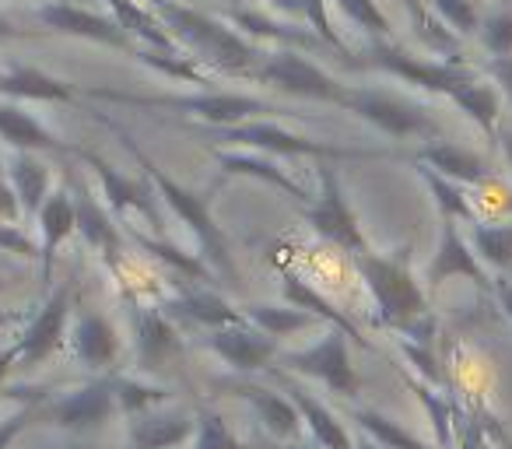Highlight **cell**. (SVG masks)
<instances>
[{
    "label": "cell",
    "instance_id": "cell-1",
    "mask_svg": "<svg viewBox=\"0 0 512 449\" xmlns=\"http://www.w3.org/2000/svg\"><path fill=\"white\" fill-rule=\"evenodd\" d=\"M155 11L165 22V29L172 32V39L186 46L200 67L249 78L256 67L264 64V46L235 32L221 18H211L197 8H186V4H172V0H155Z\"/></svg>",
    "mask_w": 512,
    "mask_h": 449
},
{
    "label": "cell",
    "instance_id": "cell-2",
    "mask_svg": "<svg viewBox=\"0 0 512 449\" xmlns=\"http://www.w3.org/2000/svg\"><path fill=\"white\" fill-rule=\"evenodd\" d=\"M355 267L362 274L365 288L376 299L379 320L393 330L404 334H421V323L428 316V295L421 288V281H414L411 267H407V250L397 253H376L365 246L362 253H355Z\"/></svg>",
    "mask_w": 512,
    "mask_h": 449
},
{
    "label": "cell",
    "instance_id": "cell-3",
    "mask_svg": "<svg viewBox=\"0 0 512 449\" xmlns=\"http://www.w3.org/2000/svg\"><path fill=\"white\" fill-rule=\"evenodd\" d=\"M214 141L242 144V148H256V151H267V155H281V158H316V162H369V158H404V151H390V148H348V144L313 141V137L292 134V130L278 127V123H264V120H246V123H232V127H214Z\"/></svg>",
    "mask_w": 512,
    "mask_h": 449
},
{
    "label": "cell",
    "instance_id": "cell-4",
    "mask_svg": "<svg viewBox=\"0 0 512 449\" xmlns=\"http://www.w3.org/2000/svg\"><path fill=\"white\" fill-rule=\"evenodd\" d=\"M351 67H362V71H383L390 78H400L404 85H414L421 92L432 95H453L456 88L470 85L481 74L474 67L460 64V60H425L407 53L404 46H397L393 39H372L362 50V57L351 53L348 57Z\"/></svg>",
    "mask_w": 512,
    "mask_h": 449
},
{
    "label": "cell",
    "instance_id": "cell-5",
    "mask_svg": "<svg viewBox=\"0 0 512 449\" xmlns=\"http://www.w3.org/2000/svg\"><path fill=\"white\" fill-rule=\"evenodd\" d=\"M134 148V144H130ZM137 162L148 169V176L158 183V193H162L165 200H169V207L179 214V218L186 221L193 229V236H197L200 243V260H204L207 267H211L214 274H221V278L232 281L235 278V260H232V246H228V236L225 229H221L218 221H214L211 214V200L200 197V193H190L186 186H179L176 179H169L162 169H158L155 162H151L148 155H144L141 148H134Z\"/></svg>",
    "mask_w": 512,
    "mask_h": 449
},
{
    "label": "cell",
    "instance_id": "cell-6",
    "mask_svg": "<svg viewBox=\"0 0 512 449\" xmlns=\"http://www.w3.org/2000/svg\"><path fill=\"white\" fill-rule=\"evenodd\" d=\"M306 221L316 236H323L327 243H334L337 250H344L348 257L365 250V236L362 225H358V214L348 200V190H344L341 172L330 162H320V193L309 200L306 207Z\"/></svg>",
    "mask_w": 512,
    "mask_h": 449
},
{
    "label": "cell",
    "instance_id": "cell-7",
    "mask_svg": "<svg viewBox=\"0 0 512 449\" xmlns=\"http://www.w3.org/2000/svg\"><path fill=\"white\" fill-rule=\"evenodd\" d=\"M337 106L348 109V113H355L358 120H365L369 127H376L379 134H386V137H404V141H407V137H432V134H439L435 120L421 106L400 99V95L376 92V88H351V85H344Z\"/></svg>",
    "mask_w": 512,
    "mask_h": 449
},
{
    "label": "cell",
    "instance_id": "cell-8",
    "mask_svg": "<svg viewBox=\"0 0 512 449\" xmlns=\"http://www.w3.org/2000/svg\"><path fill=\"white\" fill-rule=\"evenodd\" d=\"M120 102H137V106H162L179 109L197 120L211 123V127H232V123H246L253 116H285L278 102L256 99V95H235V92H197V95H151V99H134V95H116Z\"/></svg>",
    "mask_w": 512,
    "mask_h": 449
},
{
    "label": "cell",
    "instance_id": "cell-9",
    "mask_svg": "<svg viewBox=\"0 0 512 449\" xmlns=\"http://www.w3.org/2000/svg\"><path fill=\"white\" fill-rule=\"evenodd\" d=\"M249 78L260 81V85L278 88V92H285V95H295V99L334 102V106H337V99H341V92H344L341 81H337L334 74L323 71L320 64H313V60H309L302 50L267 53L264 64L256 67Z\"/></svg>",
    "mask_w": 512,
    "mask_h": 449
},
{
    "label": "cell",
    "instance_id": "cell-10",
    "mask_svg": "<svg viewBox=\"0 0 512 449\" xmlns=\"http://www.w3.org/2000/svg\"><path fill=\"white\" fill-rule=\"evenodd\" d=\"M288 372H302L309 379H320L323 386H330L341 397H355L358 393V372L351 365L348 355V337L341 330H330L327 337H320L316 344L302 351H288L285 355Z\"/></svg>",
    "mask_w": 512,
    "mask_h": 449
},
{
    "label": "cell",
    "instance_id": "cell-11",
    "mask_svg": "<svg viewBox=\"0 0 512 449\" xmlns=\"http://www.w3.org/2000/svg\"><path fill=\"white\" fill-rule=\"evenodd\" d=\"M453 278L474 281V285L481 288V292H488V295H491V288H495V278L484 271V264L477 260L474 246H470L467 239L460 236L456 221L453 218H442L439 250H435L432 264L425 267V285L428 288H439V285H446V281H453Z\"/></svg>",
    "mask_w": 512,
    "mask_h": 449
},
{
    "label": "cell",
    "instance_id": "cell-12",
    "mask_svg": "<svg viewBox=\"0 0 512 449\" xmlns=\"http://www.w3.org/2000/svg\"><path fill=\"white\" fill-rule=\"evenodd\" d=\"M207 348L221 358L225 365L239 372H260L274 362L278 355V341L267 337L264 330H256L253 323H228V327H214L207 337Z\"/></svg>",
    "mask_w": 512,
    "mask_h": 449
},
{
    "label": "cell",
    "instance_id": "cell-13",
    "mask_svg": "<svg viewBox=\"0 0 512 449\" xmlns=\"http://www.w3.org/2000/svg\"><path fill=\"white\" fill-rule=\"evenodd\" d=\"M267 372L278 379L281 393L295 404V411H299V418L309 425V432H313V439L320 442V449H355V439H351L348 428L334 418V411H330L327 404H320V400H316L302 383H295L288 372L274 369V365H267Z\"/></svg>",
    "mask_w": 512,
    "mask_h": 449
},
{
    "label": "cell",
    "instance_id": "cell-14",
    "mask_svg": "<svg viewBox=\"0 0 512 449\" xmlns=\"http://www.w3.org/2000/svg\"><path fill=\"white\" fill-rule=\"evenodd\" d=\"M221 390H228L232 397H242L256 407V414L264 418L267 432L274 435L278 442H292L302 428V418L295 411V404L285 397V393L271 390V386H260V383H246V379H221Z\"/></svg>",
    "mask_w": 512,
    "mask_h": 449
},
{
    "label": "cell",
    "instance_id": "cell-15",
    "mask_svg": "<svg viewBox=\"0 0 512 449\" xmlns=\"http://www.w3.org/2000/svg\"><path fill=\"white\" fill-rule=\"evenodd\" d=\"M228 25H235V32H242L246 39L260 43V39H271V43H281L288 50H323V39L316 36L309 25H281L274 18L260 15V11H249L246 4L242 8H228L225 15Z\"/></svg>",
    "mask_w": 512,
    "mask_h": 449
},
{
    "label": "cell",
    "instance_id": "cell-16",
    "mask_svg": "<svg viewBox=\"0 0 512 449\" xmlns=\"http://www.w3.org/2000/svg\"><path fill=\"white\" fill-rule=\"evenodd\" d=\"M411 162L418 165H428L432 172L439 176L453 179L460 186H481L491 179V169L484 165V158H477L474 151L460 148V144H446V141H435V144H425L418 148L414 155H407Z\"/></svg>",
    "mask_w": 512,
    "mask_h": 449
},
{
    "label": "cell",
    "instance_id": "cell-17",
    "mask_svg": "<svg viewBox=\"0 0 512 449\" xmlns=\"http://www.w3.org/2000/svg\"><path fill=\"white\" fill-rule=\"evenodd\" d=\"M214 162L228 172V176H249V179H264L271 183L274 190H281L285 197H292L295 204L306 207L313 200V193L306 190L302 183H295L285 169H281L274 158H260V155H246V151H228V148H218L214 151Z\"/></svg>",
    "mask_w": 512,
    "mask_h": 449
},
{
    "label": "cell",
    "instance_id": "cell-18",
    "mask_svg": "<svg viewBox=\"0 0 512 449\" xmlns=\"http://www.w3.org/2000/svg\"><path fill=\"white\" fill-rule=\"evenodd\" d=\"M193 435V418L183 411H151L130 421L134 449H172Z\"/></svg>",
    "mask_w": 512,
    "mask_h": 449
},
{
    "label": "cell",
    "instance_id": "cell-19",
    "mask_svg": "<svg viewBox=\"0 0 512 449\" xmlns=\"http://www.w3.org/2000/svg\"><path fill=\"white\" fill-rule=\"evenodd\" d=\"M281 292H285L288 306H299V309H306V313H313L316 320H327L330 327L341 330L348 341H355V344H362V348H365V337L358 334L355 323H351L344 313H337V309L330 306V299H323L316 288H309L299 274H285V278H281Z\"/></svg>",
    "mask_w": 512,
    "mask_h": 449
},
{
    "label": "cell",
    "instance_id": "cell-20",
    "mask_svg": "<svg viewBox=\"0 0 512 449\" xmlns=\"http://www.w3.org/2000/svg\"><path fill=\"white\" fill-rule=\"evenodd\" d=\"M116 11V25L123 32H134L144 43H151V50H165V53H179V43L172 39V32L165 29V22L151 11H144L137 0H109Z\"/></svg>",
    "mask_w": 512,
    "mask_h": 449
},
{
    "label": "cell",
    "instance_id": "cell-21",
    "mask_svg": "<svg viewBox=\"0 0 512 449\" xmlns=\"http://www.w3.org/2000/svg\"><path fill=\"white\" fill-rule=\"evenodd\" d=\"M453 106H460L463 113L470 116V120L477 123V127L484 130V134H495L498 130V116H502V92H498L495 85H488V81H470V85L456 88L453 95H446Z\"/></svg>",
    "mask_w": 512,
    "mask_h": 449
},
{
    "label": "cell",
    "instance_id": "cell-22",
    "mask_svg": "<svg viewBox=\"0 0 512 449\" xmlns=\"http://www.w3.org/2000/svg\"><path fill=\"white\" fill-rule=\"evenodd\" d=\"M242 316H246V323H253L256 330H264L267 337H288L295 334V330H306L316 323L313 313H306V309L299 306H271V302H249V306H242Z\"/></svg>",
    "mask_w": 512,
    "mask_h": 449
},
{
    "label": "cell",
    "instance_id": "cell-23",
    "mask_svg": "<svg viewBox=\"0 0 512 449\" xmlns=\"http://www.w3.org/2000/svg\"><path fill=\"white\" fill-rule=\"evenodd\" d=\"M179 313L190 316L193 323H200V327H228V323H242L246 316L239 313V309L228 306L221 295L207 292V288H193V292H186L183 299L176 302Z\"/></svg>",
    "mask_w": 512,
    "mask_h": 449
},
{
    "label": "cell",
    "instance_id": "cell-24",
    "mask_svg": "<svg viewBox=\"0 0 512 449\" xmlns=\"http://www.w3.org/2000/svg\"><path fill=\"white\" fill-rule=\"evenodd\" d=\"M470 246H474L477 260L495 271H509L512 267V225H484L474 221L470 225Z\"/></svg>",
    "mask_w": 512,
    "mask_h": 449
},
{
    "label": "cell",
    "instance_id": "cell-25",
    "mask_svg": "<svg viewBox=\"0 0 512 449\" xmlns=\"http://www.w3.org/2000/svg\"><path fill=\"white\" fill-rule=\"evenodd\" d=\"M351 421H355L369 439H376L379 446H386V449H435V446H428V442H421L418 435H411L407 428H400L397 421H390L386 414L372 411V407H355Z\"/></svg>",
    "mask_w": 512,
    "mask_h": 449
},
{
    "label": "cell",
    "instance_id": "cell-26",
    "mask_svg": "<svg viewBox=\"0 0 512 449\" xmlns=\"http://www.w3.org/2000/svg\"><path fill=\"white\" fill-rule=\"evenodd\" d=\"M418 165V162H414ZM418 176L425 179V186L432 190V197H435V204L442 207V218H460V221H467V225H474V221H481L477 218V211L470 207V200H467V190H463L460 183H453V179H446V176H439V172H432L428 165H418Z\"/></svg>",
    "mask_w": 512,
    "mask_h": 449
},
{
    "label": "cell",
    "instance_id": "cell-27",
    "mask_svg": "<svg viewBox=\"0 0 512 449\" xmlns=\"http://www.w3.org/2000/svg\"><path fill=\"white\" fill-rule=\"evenodd\" d=\"M53 25L67 32H81V36H92V39H102V43H113V46H123L127 43V32L120 29L116 22H106V18H95V15H81L74 8H60V11H46Z\"/></svg>",
    "mask_w": 512,
    "mask_h": 449
},
{
    "label": "cell",
    "instance_id": "cell-28",
    "mask_svg": "<svg viewBox=\"0 0 512 449\" xmlns=\"http://www.w3.org/2000/svg\"><path fill=\"white\" fill-rule=\"evenodd\" d=\"M193 449H253L228 432L225 418L214 407H200L193 418Z\"/></svg>",
    "mask_w": 512,
    "mask_h": 449
},
{
    "label": "cell",
    "instance_id": "cell-29",
    "mask_svg": "<svg viewBox=\"0 0 512 449\" xmlns=\"http://www.w3.org/2000/svg\"><path fill=\"white\" fill-rule=\"evenodd\" d=\"M334 4L341 8V15L348 18V22H355L358 29L365 32V36H372V39L393 36L390 18L383 15V8H379L376 0H334Z\"/></svg>",
    "mask_w": 512,
    "mask_h": 449
},
{
    "label": "cell",
    "instance_id": "cell-30",
    "mask_svg": "<svg viewBox=\"0 0 512 449\" xmlns=\"http://www.w3.org/2000/svg\"><path fill=\"white\" fill-rule=\"evenodd\" d=\"M428 8H435L439 22L446 25L449 32H456V36H474L477 25H481L474 0H428Z\"/></svg>",
    "mask_w": 512,
    "mask_h": 449
},
{
    "label": "cell",
    "instance_id": "cell-31",
    "mask_svg": "<svg viewBox=\"0 0 512 449\" xmlns=\"http://www.w3.org/2000/svg\"><path fill=\"white\" fill-rule=\"evenodd\" d=\"M481 46L491 57H512V8H498L495 15H488L477 25Z\"/></svg>",
    "mask_w": 512,
    "mask_h": 449
},
{
    "label": "cell",
    "instance_id": "cell-32",
    "mask_svg": "<svg viewBox=\"0 0 512 449\" xmlns=\"http://www.w3.org/2000/svg\"><path fill=\"white\" fill-rule=\"evenodd\" d=\"M144 348H151V355H162V351H172L176 348V330L165 323L162 313H155V309H148V316H144Z\"/></svg>",
    "mask_w": 512,
    "mask_h": 449
},
{
    "label": "cell",
    "instance_id": "cell-33",
    "mask_svg": "<svg viewBox=\"0 0 512 449\" xmlns=\"http://www.w3.org/2000/svg\"><path fill=\"white\" fill-rule=\"evenodd\" d=\"M85 351H88V358H95V362H102V358H109L116 351V341H113V334H109V327L106 323H88L85 327Z\"/></svg>",
    "mask_w": 512,
    "mask_h": 449
},
{
    "label": "cell",
    "instance_id": "cell-34",
    "mask_svg": "<svg viewBox=\"0 0 512 449\" xmlns=\"http://www.w3.org/2000/svg\"><path fill=\"white\" fill-rule=\"evenodd\" d=\"M484 74H488L491 85L512 102V57H491L488 64H484Z\"/></svg>",
    "mask_w": 512,
    "mask_h": 449
},
{
    "label": "cell",
    "instance_id": "cell-35",
    "mask_svg": "<svg viewBox=\"0 0 512 449\" xmlns=\"http://www.w3.org/2000/svg\"><path fill=\"white\" fill-rule=\"evenodd\" d=\"M491 295H495V299L502 302L505 316L512 320V281L509 278H495V288H491Z\"/></svg>",
    "mask_w": 512,
    "mask_h": 449
},
{
    "label": "cell",
    "instance_id": "cell-36",
    "mask_svg": "<svg viewBox=\"0 0 512 449\" xmlns=\"http://www.w3.org/2000/svg\"><path fill=\"white\" fill-rule=\"evenodd\" d=\"M274 11H281V15H295V18H302V11H306V4L309 0H267Z\"/></svg>",
    "mask_w": 512,
    "mask_h": 449
},
{
    "label": "cell",
    "instance_id": "cell-37",
    "mask_svg": "<svg viewBox=\"0 0 512 449\" xmlns=\"http://www.w3.org/2000/svg\"><path fill=\"white\" fill-rule=\"evenodd\" d=\"M498 148H502L505 162H509V169H512V130H502V134H498Z\"/></svg>",
    "mask_w": 512,
    "mask_h": 449
},
{
    "label": "cell",
    "instance_id": "cell-38",
    "mask_svg": "<svg viewBox=\"0 0 512 449\" xmlns=\"http://www.w3.org/2000/svg\"><path fill=\"white\" fill-rule=\"evenodd\" d=\"M460 449H474V432H470V421L463 425V435H460Z\"/></svg>",
    "mask_w": 512,
    "mask_h": 449
},
{
    "label": "cell",
    "instance_id": "cell-39",
    "mask_svg": "<svg viewBox=\"0 0 512 449\" xmlns=\"http://www.w3.org/2000/svg\"><path fill=\"white\" fill-rule=\"evenodd\" d=\"M355 449H386V446H379L376 439H369V435H362V439L355 442Z\"/></svg>",
    "mask_w": 512,
    "mask_h": 449
},
{
    "label": "cell",
    "instance_id": "cell-40",
    "mask_svg": "<svg viewBox=\"0 0 512 449\" xmlns=\"http://www.w3.org/2000/svg\"><path fill=\"white\" fill-rule=\"evenodd\" d=\"M264 449H316V446H306V442H299V446H292V442H274V446H264Z\"/></svg>",
    "mask_w": 512,
    "mask_h": 449
},
{
    "label": "cell",
    "instance_id": "cell-41",
    "mask_svg": "<svg viewBox=\"0 0 512 449\" xmlns=\"http://www.w3.org/2000/svg\"><path fill=\"white\" fill-rule=\"evenodd\" d=\"M228 8H242V4H249V0H225Z\"/></svg>",
    "mask_w": 512,
    "mask_h": 449
},
{
    "label": "cell",
    "instance_id": "cell-42",
    "mask_svg": "<svg viewBox=\"0 0 512 449\" xmlns=\"http://www.w3.org/2000/svg\"><path fill=\"white\" fill-rule=\"evenodd\" d=\"M151 4H155V0H151Z\"/></svg>",
    "mask_w": 512,
    "mask_h": 449
}]
</instances>
